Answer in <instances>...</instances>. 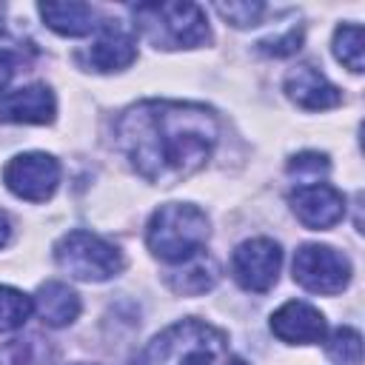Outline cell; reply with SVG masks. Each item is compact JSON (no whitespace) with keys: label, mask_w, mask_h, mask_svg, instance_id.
<instances>
[{"label":"cell","mask_w":365,"mask_h":365,"mask_svg":"<svg viewBox=\"0 0 365 365\" xmlns=\"http://www.w3.org/2000/svg\"><path fill=\"white\" fill-rule=\"evenodd\" d=\"M211 108L177 100H143L114 123V145L131 168L154 185H174L197 174L217 145Z\"/></svg>","instance_id":"obj_1"},{"label":"cell","mask_w":365,"mask_h":365,"mask_svg":"<svg viewBox=\"0 0 365 365\" xmlns=\"http://www.w3.org/2000/svg\"><path fill=\"white\" fill-rule=\"evenodd\" d=\"M228 339L202 319H182L157 334L137 365H225Z\"/></svg>","instance_id":"obj_2"},{"label":"cell","mask_w":365,"mask_h":365,"mask_svg":"<svg viewBox=\"0 0 365 365\" xmlns=\"http://www.w3.org/2000/svg\"><path fill=\"white\" fill-rule=\"evenodd\" d=\"M208 240V217L188 202L160 205L145 228V242L163 262H185L202 251Z\"/></svg>","instance_id":"obj_3"},{"label":"cell","mask_w":365,"mask_h":365,"mask_svg":"<svg viewBox=\"0 0 365 365\" xmlns=\"http://www.w3.org/2000/svg\"><path fill=\"white\" fill-rule=\"evenodd\" d=\"M134 29H140L157 48H191L208 40L205 11L194 3L134 6Z\"/></svg>","instance_id":"obj_4"},{"label":"cell","mask_w":365,"mask_h":365,"mask_svg":"<svg viewBox=\"0 0 365 365\" xmlns=\"http://www.w3.org/2000/svg\"><path fill=\"white\" fill-rule=\"evenodd\" d=\"M54 259L57 265L83 282H103L123 271L125 259L117 245L108 240L91 234V231H68L54 242Z\"/></svg>","instance_id":"obj_5"},{"label":"cell","mask_w":365,"mask_h":365,"mask_svg":"<svg viewBox=\"0 0 365 365\" xmlns=\"http://www.w3.org/2000/svg\"><path fill=\"white\" fill-rule=\"evenodd\" d=\"M294 279L311 294H339L351 282V262L331 245L308 242L294 254Z\"/></svg>","instance_id":"obj_6"},{"label":"cell","mask_w":365,"mask_h":365,"mask_svg":"<svg viewBox=\"0 0 365 365\" xmlns=\"http://www.w3.org/2000/svg\"><path fill=\"white\" fill-rule=\"evenodd\" d=\"M3 182L6 188L29 202H46L60 182V163L51 154L43 151H29L17 154L14 160L6 163L3 168Z\"/></svg>","instance_id":"obj_7"},{"label":"cell","mask_w":365,"mask_h":365,"mask_svg":"<svg viewBox=\"0 0 365 365\" xmlns=\"http://www.w3.org/2000/svg\"><path fill=\"white\" fill-rule=\"evenodd\" d=\"M279 262H282L279 245L268 237H254V240H245L234 248L231 274L240 282V288L254 291V294H265L277 282Z\"/></svg>","instance_id":"obj_8"},{"label":"cell","mask_w":365,"mask_h":365,"mask_svg":"<svg viewBox=\"0 0 365 365\" xmlns=\"http://www.w3.org/2000/svg\"><path fill=\"white\" fill-rule=\"evenodd\" d=\"M86 60L94 71H120L131 66L137 60V29L123 20H103Z\"/></svg>","instance_id":"obj_9"},{"label":"cell","mask_w":365,"mask_h":365,"mask_svg":"<svg viewBox=\"0 0 365 365\" xmlns=\"http://www.w3.org/2000/svg\"><path fill=\"white\" fill-rule=\"evenodd\" d=\"M291 208L305 228L328 231L345 217V197L328 182L297 185V191L291 194Z\"/></svg>","instance_id":"obj_10"},{"label":"cell","mask_w":365,"mask_h":365,"mask_svg":"<svg viewBox=\"0 0 365 365\" xmlns=\"http://www.w3.org/2000/svg\"><path fill=\"white\" fill-rule=\"evenodd\" d=\"M57 103L51 88L34 83L11 88L0 97V120L3 123H26V125H46L54 120Z\"/></svg>","instance_id":"obj_11"},{"label":"cell","mask_w":365,"mask_h":365,"mask_svg":"<svg viewBox=\"0 0 365 365\" xmlns=\"http://www.w3.org/2000/svg\"><path fill=\"white\" fill-rule=\"evenodd\" d=\"M271 331L277 339L291 342V345L319 342L325 336V317L314 305H308L302 299H291L274 311Z\"/></svg>","instance_id":"obj_12"},{"label":"cell","mask_w":365,"mask_h":365,"mask_svg":"<svg viewBox=\"0 0 365 365\" xmlns=\"http://www.w3.org/2000/svg\"><path fill=\"white\" fill-rule=\"evenodd\" d=\"M285 91L305 111H325V108H334L342 103V91L334 83H328V77L308 63L297 66L285 74Z\"/></svg>","instance_id":"obj_13"},{"label":"cell","mask_w":365,"mask_h":365,"mask_svg":"<svg viewBox=\"0 0 365 365\" xmlns=\"http://www.w3.org/2000/svg\"><path fill=\"white\" fill-rule=\"evenodd\" d=\"M31 302H34L37 317L51 328H63V325L74 322L80 314V297L66 282H57V279L43 282Z\"/></svg>","instance_id":"obj_14"},{"label":"cell","mask_w":365,"mask_h":365,"mask_svg":"<svg viewBox=\"0 0 365 365\" xmlns=\"http://www.w3.org/2000/svg\"><path fill=\"white\" fill-rule=\"evenodd\" d=\"M37 11L43 23L63 37H86L100 26L94 23L97 11L88 3H40Z\"/></svg>","instance_id":"obj_15"},{"label":"cell","mask_w":365,"mask_h":365,"mask_svg":"<svg viewBox=\"0 0 365 365\" xmlns=\"http://www.w3.org/2000/svg\"><path fill=\"white\" fill-rule=\"evenodd\" d=\"M217 262L208 257V254H197L191 259L182 262V268L171 271L168 274V285L177 291V294H185V297H197V294H205L208 288H214L217 282Z\"/></svg>","instance_id":"obj_16"},{"label":"cell","mask_w":365,"mask_h":365,"mask_svg":"<svg viewBox=\"0 0 365 365\" xmlns=\"http://www.w3.org/2000/svg\"><path fill=\"white\" fill-rule=\"evenodd\" d=\"M34 311L31 297H26L17 288L0 285V334H9L14 328H20Z\"/></svg>","instance_id":"obj_17"},{"label":"cell","mask_w":365,"mask_h":365,"mask_svg":"<svg viewBox=\"0 0 365 365\" xmlns=\"http://www.w3.org/2000/svg\"><path fill=\"white\" fill-rule=\"evenodd\" d=\"M362 43H365L362 26H356V23H345V26H339L336 34H334V54H336V60H339L342 66H348L354 74L362 71Z\"/></svg>","instance_id":"obj_18"},{"label":"cell","mask_w":365,"mask_h":365,"mask_svg":"<svg viewBox=\"0 0 365 365\" xmlns=\"http://www.w3.org/2000/svg\"><path fill=\"white\" fill-rule=\"evenodd\" d=\"M328 356L342 365H359L362 362V336L354 328H336L328 339Z\"/></svg>","instance_id":"obj_19"},{"label":"cell","mask_w":365,"mask_h":365,"mask_svg":"<svg viewBox=\"0 0 365 365\" xmlns=\"http://www.w3.org/2000/svg\"><path fill=\"white\" fill-rule=\"evenodd\" d=\"M331 163L325 154H317V151H302L297 154L291 163H288V174L297 180V185H311V182H319L325 174H328Z\"/></svg>","instance_id":"obj_20"},{"label":"cell","mask_w":365,"mask_h":365,"mask_svg":"<svg viewBox=\"0 0 365 365\" xmlns=\"http://www.w3.org/2000/svg\"><path fill=\"white\" fill-rule=\"evenodd\" d=\"M217 14L222 20H228L231 26L237 29H248V26H257L262 20V14L268 11L265 3H217L214 6Z\"/></svg>","instance_id":"obj_21"},{"label":"cell","mask_w":365,"mask_h":365,"mask_svg":"<svg viewBox=\"0 0 365 365\" xmlns=\"http://www.w3.org/2000/svg\"><path fill=\"white\" fill-rule=\"evenodd\" d=\"M299 46H302V31L299 29H288L282 37H271V40H262L259 43V48L265 54H274V57L294 54V51H299Z\"/></svg>","instance_id":"obj_22"},{"label":"cell","mask_w":365,"mask_h":365,"mask_svg":"<svg viewBox=\"0 0 365 365\" xmlns=\"http://www.w3.org/2000/svg\"><path fill=\"white\" fill-rule=\"evenodd\" d=\"M17 63H20V54H14V51H9V48H0V91H3L6 83L14 77Z\"/></svg>","instance_id":"obj_23"},{"label":"cell","mask_w":365,"mask_h":365,"mask_svg":"<svg viewBox=\"0 0 365 365\" xmlns=\"http://www.w3.org/2000/svg\"><path fill=\"white\" fill-rule=\"evenodd\" d=\"M9 234H11V222H9V217L0 211V248L9 242Z\"/></svg>","instance_id":"obj_24"},{"label":"cell","mask_w":365,"mask_h":365,"mask_svg":"<svg viewBox=\"0 0 365 365\" xmlns=\"http://www.w3.org/2000/svg\"><path fill=\"white\" fill-rule=\"evenodd\" d=\"M225 365H245V362H242V359H237V356H228V362H225Z\"/></svg>","instance_id":"obj_25"},{"label":"cell","mask_w":365,"mask_h":365,"mask_svg":"<svg viewBox=\"0 0 365 365\" xmlns=\"http://www.w3.org/2000/svg\"><path fill=\"white\" fill-rule=\"evenodd\" d=\"M0 20H3V6H0Z\"/></svg>","instance_id":"obj_26"}]
</instances>
